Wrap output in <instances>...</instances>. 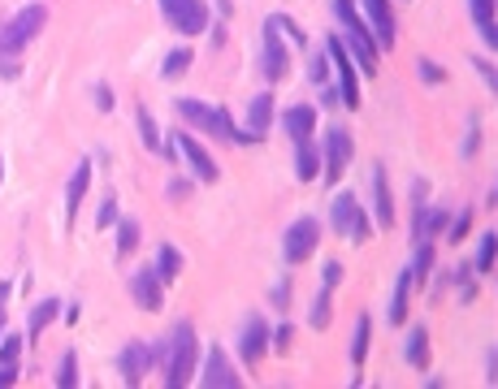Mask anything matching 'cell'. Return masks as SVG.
I'll return each mask as SVG.
<instances>
[{
  "mask_svg": "<svg viewBox=\"0 0 498 389\" xmlns=\"http://www.w3.org/2000/svg\"><path fill=\"white\" fill-rule=\"evenodd\" d=\"M334 14H339L342 26H347V39H351L356 65L364 70V74H373V70H378V43H373V31H369V22L356 14V5H351V0H334Z\"/></svg>",
  "mask_w": 498,
  "mask_h": 389,
  "instance_id": "1",
  "label": "cell"
},
{
  "mask_svg": "<svg viewBox=\"0 0 498 389\" xmlns=\"http://www.w3.org/2000/svg\"><path fill=\"white\" fill-rule=\"evenodd\" d=\"M178 113L187 117V121H196L199 130H208L213 138H221V143H252L247 130H235V121H230L225 109H208V104H199V100H178Z\"/></svg>",
  "mask_w": 498,
  "mask_h": 389,
  "instance_id": "2",
  "label": "cell"
},
{
  "mask_svg": "<svg viewBox=\"0 0 498 389\" xmlns=\"http://www.w3.org/2000/svg\"><path fill=\"white\" fill-rule=\"evenodd\" d=\"M165 381L178 389L191 381V372H196V329L191 325H178L174 337H169V355H165Z\"/></svg>",
  "mask_w": 498,
  "mask_h": 389,
  "instance_id": "3",
  "label": "cell"
},
{
  "mask_svg": "<svg viewBox=\"0 0 498 389\" xmlns=\"http://www.w3.org/2000/svg\"><path fill=\"white\" fill-rule=\"evenodd\" d=\"M43 22H48V9L43 5H26L22 14L5 22V31H0V52H18L22 43H31V39L43 31Z\"/></svg>",
  "mask_w": 498,
  "mask_h": 389,
  "instance_id": "4",
  "label": "cell"
},
{
  "mask_svg": "<svg viewBox=\"0 0 498 389\" xmlns=\"http://www.w3.org/2000/svg\"><path fill=\"white\" fill-rule=\"evenodd\" d=\"M160 14L165 22L182 31V35H199L204 26H208V9L199 5V0H160Z\"/></svg>",
  "mask_w": 498,
  "mask_h": 389,
  "instance_id": "5",
  "label": "cell"
},
{
  "mask_svg": "<svg viewBox=\"0 0 498 389\" xmlns=\"http://www.w3.org/2000/svg\"><path fill=\"white\" fill-rule=\"evenodd\" d=\"M325 57L334 61L342 104H347V109H359V82H356V70H351V57H347V43H342V39H330V43H325Z\"/></svg>",
  "mask_w": 498,
  "mask_h": 389,
  "instance_id": "6",
  "label": "cell"
},
{
  "mask_svg": "<svg viewBox=\"0 0 498 389\" xmlns=\"http://www.w3.org/2000/svg\"><path fill=\"white\" fill-rule=\"evenodd\" d=\"M334 230L347 233L351 242H364L369 238V216H364V208L356 204V194H334Z\"/></svg>",
  "mask_w": 498,
  "mask_h": 389,
  "instance_id": "7",
  "label": "cell"
},
{
  "mask_svg": "<svg viewBox=\"0 0 498 389\" xmlns=\"http://www.w3.org/2000/svg\"><path fill=\"white\" fill-rule=\"evenodd\" d=\"M347 165H351V135H347L342 126H334L330 138H325V177L339 182V177L347 174Z\"/></svg>",
  "mask_w": 498,
  "mask_h": 389,
  "instance_id": "8",
  "label": "cell"
},
{
  "mask_svg": "<svg viewBox=\"0 0 498 389\" xmlns=\"http://www.w3.org/2000/svg\"><path fill=\"white\" fill-rule=\"evenodd\" d=\"M317 221H295L291 230H286V264H303L308 255H312V247H317Z\"/></svg>",
  "mask_w": 498,
  "mask_h": 389,
  "instance_id": "9",
  "label": "cell"
},
{
  "mask_svg": "<svg viewBox=\"0 0 498 389\" xmlns=\"http://www.w3.org/2000/svg\"><path fill=\"white\" fill-rule=\"evenodd\" d=\"M364 22H369V31H373V39L381 48L395 43V14H390L386 0H364Z\"/></svg>",
  "mask_w": 498,
  "mask_h": 389,
  "instance_id": "10",
  "label": "cell"
},
{
  "mask_svg": "<svg viewBox=\"0 0 498 389\" xmlns=\"http://www.w3.org/2000/svg\"><path fill=\"white\" fill-rule=\"evenodd\" d=\"M199 385H208V389H235L239 385V372L225 364V350H208V368H204V376H199Z\"/></svg>",
  "mask_w": 498,
  "mask_h": 389,
  "instance_id": "11",
  "label": "cell"
},
{
  "mask_svg": "<svg viewBox=\"0 0 498 389\" xmlns=\"http://www.w3.org/2000/svg\"><path fill=\"white\" fill-rule=\"evenodd\" d=\"M178 147H182V156H187V165L196 169V177L199 182H217V160L199 147L191 135H178Z\"/></svg>",
  "mask_w": 498,
  "mask_h": 389,
  "instance_id": "12",
  "label": "cell"
},
{
  "mask_svg": "<svg viewBox=\"0 0 498 389\" xmlns=\"http://www.w3.org/2000/svg\"><path fill=\"white\" fill-rule=\"evenodd\" d=\"M264 74H269V82L286 78V48H282L273 22H264Z\"/></svg>",
  "mask_w": 498,
  "mask_h": 389,
  "instance_id": "13",
  "label": "cell"
},
{
  "mask_svg": "<svg viewBox=\"0 0 498 389\" xmlns=\"http://www.w3.org/2000/svg\"><path fill=\"white\" fill-rule=\"evenodd\" d=\"M282 126H286V135L295 138V143H308V138H312V126H317L312 104H295V109H286V113H282Z\"/></svg>",
  "mask_w": 498,
  "mask_h": 389,
  "instance_id": "14",
  "label": "cell"
},
{
  "mask_svg": "<svg viewBox=\"0 0 498 389\" xmlns=\"http://www.w3.org/2000/svg\"><path fill=\"white\" fill-rule=\"evenodd\" d=\"M130 294L143 311H160V277L157 272H135L130 277Z\"/></svg>",
  "mask_w": 498,
  "mask_h": 389,
  "instance_id": "15",
  "label": "cell"
},
{
  "mask_svg": "<svg viewBox=\"0 0 498 389\" xmlns=\"http://www.w3.org/2000/svg\"><path fill=\"white\" fill-rule=\"evenodd\" d=\"M87 182H91V160H82L74 177H70V191H65V221H74L82 208V199H87Z\"/></svg>",
  "mask_w": 498,
  "mask_h": 389,
  "instance_id": "16",
  "label": "cell"
},
{
  "mask_svg": "<svg viewBox=\"0 0 498 389\" xmlns=\"http://www.w3.org/2000/svg\"><path fill=\"white\" fill-rule=\"evenodd\" d=\"M148 364H152V355H148L139 342H130V346L121 350V376H126V385H139Z\"/></svg>",
  "mask_w": 498,
  "mask_h": 389,
  "instance_id": "17",
  "label": "cell"
},
{
  "mask_svg": "<svg viewBox=\"0 0 498 389\" xmlns=\"http://www.w3.org/2000/svg\"><path fill=\"white\" fill-rule=\"evenodd\" d=\"M373 204H378V225H395V199H390V186H386V169H373Z\"/></svg>",
  "mask_w": 498,
  "mask_h": 389,
  "instance_id": "18",
  "label": "cell"
},
{
  "mask_svg": "<svg viewBox=\"0 0 498 389\" xmlns=\"http://www.w3.org/2000/svg\"><path fill=\"white\" fill-rule=\"evenodd\" d=\"M264 350H269V329H264V320H252L247 333H243V364H252V368H256Z\"/></svg>",
  "mask_w": 498,
  "mask_h": 389,
  "instance_id": "19",
  "label": "cell"
},
{
  "mask_svg": "<svg viewBox=\"0 0 498 389\" xmlns=\"http://www.w3.org/2000/svg\"><path fill=\"white\" fill-rule=\"evenodd\" d=\"M269 117H273V96L264 91V96L252 100V113H247V135L260 138L264 135V126H269Z\"/></svg>",
  "mask_w": 498,
  "mask_h": 389,
  "instance_id": "20",
  "label": "cell"
},
{
  "mask_svg": "<svg viewBox=\"0 0 498 389\" xmlns=\"http://www.w3.org/2000/svg\"><path fill=\"white\" fill-rule=\"evenodd\" d=\"M468 5H473V18H477L481 39L494 48V0H468Z\"/></svg>",
  "mask_w": 498,
  "mask_h": 389,
  "instance_id": "21",
  "label": "cell"
},
{
  "mask_svg": "<svg viewBox=\"0 0 498 389\" xmlns=\"http://www.w3.org/2000/svg\"><path fill=\"white\" fill-rule=\"evenodd\" d=\"M403 355H407V364H412V368H425V359H429V333H425V329L407 333V350H403Z\"/></svg>",
  "mask_w": 498,
  "mask_h": 389,
  "instance_id": "22",
  "label": "cell"
},
{
  "mask_svg": "<svg viewBox=\"0 0 498 389\" xmlns=\"http://www.w3.org/2000/svg\"><path fill=\"white\" fill-rule=\"evenodd\" d=\"M321 174V156L308 147V143H299V156H295V177L299 182H312Z\"/></svg>",
  "mask_w": 498,
  "mask_h": 389,
  "instance_id": "23",
  "label": "cell"
},
{
  "mask_svg": "<svg viewBox=\"0 0 498 389\" xmlns=\"http://www.w3.org/2000/svg\"><path fill=\"white\" fill-rule=\"evenodd\" d=\"M369 337H373V320L369 316H359L356 320V337H351V364H364V355H369Z\"/></svg>",
  "mask_w": 498,
  "mask_h": 389,
  "instance_id": "24",
  "label": "cell"
},
{
  "mask_svg": "<svg viewBox=\"0 0 498 389\" xmlns=\"http://www.w3.org/2000/svg\"><path fill=\"white\" fill-rule=\"evenodd\" d=\"M178 269H182V255L174 251V247H160V251H157V269H152V272H157L160 281H169V277H178Z\"/></svg>",
  "mask_w": 498,
  "mask_h": 389,
  "instance_id": "25",
  "label": "cell"
},
{
  "mask_svg": "<svg viewBox=\"0 0 498 389\" xmlns=\"http://www.w3.org/2000/svg\"><path fill=\"white\" fill-rule=\"evenodd\" d=\"M407 290H412V272H403L395 286V303H390V320L395 325H403V316H407Z\"/></svg>",
  "mask_w": 498,
  "mask_h": 389,
  "instance_id": "26",
  "label": "cell"
},
{
  "mask_svg": "<svg viewBox=\"0 0 498 389\" xmlns=\"http://www.w3.org/2000/svg\"><path fill=\"white\" fill-rule=\"evenodd\" d=\"M57 311H61V303H57V299H48V303H40V308H35V316H31V337H40V333L48 329L53 320H57Z\"/></svg>",
  "mask_w": 498,
  "mask_h": 389,
  "instance_id": "27",
  "label": "cell"
},
{
  "mask_svg": "<svg viewBox=\"0 0 498 389\" xmlns=\"http://www.w3.org/2000/svg\"><path fill=\"white\" fill-rule=\"evenodd\" d=\"M57 385H61V389H74V385H79V359H74V350H65V355H61Z\"/></svg>",
  "mask_w": 498,
  "mask_h": 389,
  "instance_id": "28",
  "label": "cell"
},
{
  "mask_svg": "<svg viewBox=\"0 0 498 389\" xmlns=\"http://www.w3.org/2000/svg\"><path fill=\"white\" fill-rule=\"evenodd\" d=\"M139 130H143L148 152H160V130H157V121H152V113H148V109H139Z\"/></svg>",
  "mask_w": 498,
  "mask_h": 389,
  "instance_id": "29",
  "label": "cell"
},
{
  "mask_svg": "<svg viewBox=\"0 0 498 389\" xmlns=\"http://www.w3.org/2000/svg\"><path fill=\"white\" fill-rule=\"evenodd\" d=\"M139 247V225L135 221H121L118 225V251L126 255V251H135Z\"/></svg>",
  "mask_w": 498,
  "mask_h": 389,
  "instance_id": "30",
  "label": "cell"
},
{
  "mask_svg": "<svg viewBox=\"0 0 498 389\" xmlns=\"http://www.w3.org/2000/svg\"><path fill=\"white\" fill-rule=\"evenodd\" d=\"M494 269V233H481V247H477V272Z\"/></svg>",
  "mask_w": 498,
  "mask_h": 389,
  "instance_id": "31",
  "label": "cell"
},
{
  "mask_svg": "<svg viewBox=\"0 0 498 389\" xmlns=\"http://www.w3.org/2000/svg\"><path fill=\"white\" fill-rule=\"evenodd\" d=\"M325 325H330V294L321 290L312 299V329H325Z\"/></svg>",
  "mask_w": 498,
  "mask_h": 389,
  "instance_id": "32",
  "label": "cell"
},
{
  "mask_svg": "<svg viewBox=\"0 0 498 389\" xmlns=\"http://www.w3.org/2000/svg\"><path fill=\"white\" fill-rule=\"evenodd\" d=\"M191 65V52L187 48H178V52H169V61H165V78H178L182 70Z\"/></svg>",
  "mask_w": 498,
  "mask_h": 389,
  "instance_id": "33",
  "label": "cell"
},
{
  "mask_svg": "<svg viewBox=\"0 0 498 389\" xmlns=\"http://www.w3.org/2000/svg\"><path fill=\"white\" fill-rule=\"evenodd\" d=\"M468 230H473V213H459L455 221H451V233H446V238H451V242H464Z\"/></svg>",
  "mask_w": 498,
  "mask_h": 389,
  "instance_id": "34",
  "label": "cell"
},
{
  "mask_svg": "<svg viewBox=\"0 0 498 389\" xmlns=\"http://www.w3.org/2000/svg\"><path fill=\"white\" fill-rule=\"evenodd\" d=\"M429 264H434V251H429V247H420V251H417V269H407V272H412V281H425Z\"/></svg>",
  "mask_w": 498,
  "mask_h": 389,
  "instance_id": "35",
  "label": "cell"
},
{
  "mask_svg": "<svg viewBox=\"0 0 498 389\" xmlns=\"http://www.w3.org/2000/svg\"><path fill=\"white\" fill-rule=\"evenodd\" d=\"M269 22H273L278 31H286V35H291V39H295V43H299V48H303V31H299V26H295V22H291V18H282V14H278V18H269Z\"/></svg>",
  "mask_w": 498,
  "mask_h": 389,
  "instance_id": "36",
  "label": "cell"
},
{
  "mask_svg": "<svg viewBox=\"0 0 498 389\" xmlns=\"http://www.w3.org/2000/svg\"><path fill=\"white\" fill-rule=\"evenodd\" d=\"M18 350H22V337H9V342L0 346V364H14V359H18Z\"/></svg>",
  "mask_w": 498,
  "mask_h": 389,
  "instance_id": "37",
  "label": "cell"
},
{
  "mask_svg": "<svg viewBox=\"0 0 498 389\" xmlns=\"http://www.w3.org/2000/svg\"><path fill=\"white\" fill-rule=\"evenodd\" d=\"M321 277H325V286H339V281H342V264H339V260H330V264L321 269Z\"/></svg>",
  "mask_w": 498,
  "mask_h": 389,
  "instance_id": "38",
  "label": "cell"
},
{
  "mask_svg": "<svg viewBox=\"0 0 498 389\" xmlns=\"http://www.w3.org/2000/svg\"><path fill=\"white\" fill-rule=\"evenodd\" d=\"M420 78H425V82H442V70L429 57H420Z\"/></svg>",
  "mask_w": 498,
  "mask_h": 389,
  "instance_id": "39",
  "label": "cell"
},
{
  "mask_svg": "<svg viewBox=\"0 0 498 389\" xmlns=\"http://www.w3.org/2000/svg\"><path fill=\"white\" fill-rule=\"evenodd\" d=\"M113 216H118V204H113V199H104V204H100V230H104V225H113Z\"/></svg>",
  "mask_w": 498,
  "mask_h": 389,
  "instance_id": "40",
  "label": "cell"
},
{
  "mask_svg": "<svg viewBox=\"0 0 498 389\" xmlns=\"http://www.w3.org/2000/svg\"><path fill=\"white\" fill-rule=\"evenodd\" d=\"M96 109H100V113H109V109H113V91H109V87H96Z\"/></svg>",
  "mask_w": 498,
  "mask_h": 389,
  "instance_id": "41",
  "label": "cell"
},
{
  "mask_svg": "<svg viewBox=\"0 0 498 389\" xmlns=\"http://www.w3.org/2000/svg\"><path fill=\"white\" fill-rule=\"evenodd\" d=\"M18 381V368L14 364H0V385H14Z\"/></svg>",
  "mask_w": 498,
  "mask_h": 389,
  "instance_id": "42",
  "label": "cell"
},
{
  "mask_svg": "<svg viewBox=\"0 0 498 389\" xmlns=\"http://www.w3.org/2000/svg\"><path fill=\"white\" fill-rule=\"evenodd\" d=\"M0 320H5V303H0Z\"/></svg>",
  "mask_w": 498,
  "mask_h": 389,
  "instance_id": "43",
  "label": "cell"
}]
</instances>
